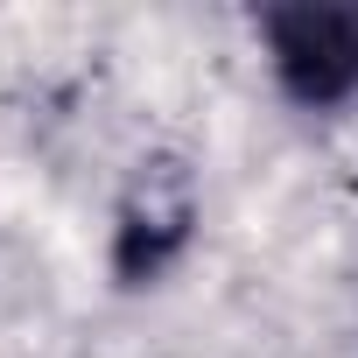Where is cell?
I'll return each instance as SVG.
<instances>
[{"label": "cell", "mask_w": 358, "mask_h": 358, "mask_svg": "<svg viewBox=\"0 0 358 358\" xmlns=\"http://www.w3.org/2000/svg\"><path fill=\"white\" fill-rule=\"evenodd\" d=\"M274 78L302 106H337L358 92V8H274L260 15Z\"/></svg>", "instance_id": "1"}]
</instances>
